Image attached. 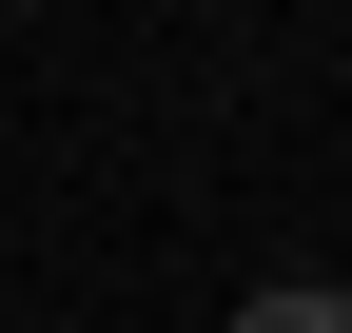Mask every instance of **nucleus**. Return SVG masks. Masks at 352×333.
Segmentation results:
<instances>
[{"instance_id":"f257e3e1","label":"nucleus","mask_w":352,"mask_h":333,"mask_svg":"<svg viewBox=\"0 0 352 333\" xmlns=\"http://www.w3.org/2000/svg\"><path fill=\"white\" fill-rule=\"evenodd\" d=\"M235 333H352V275H254Z\"/></svg>"},{"instance_id":"f03ea898","label":"nucleus","mask_w":352,"mask_h":333,"mask_svg":"<svg viewBox=\"0 0 352 333\" xmlns=\"http://www.w3.org/2000/svg\"><path fill=\"white\" fill-rule=\"evenodd\" d=\"M0 20H20V0H0Z\"/></svg>"},{"instance_id":"7ed1b4c3","label":"nucleus","mask_w":352,"mask_h":333,"mask_svg":"<svg viewBox=\"0 0 352 333\" xmlns=\"http://www.w3.org/2000/svg\"><path fill=\"white\" fill-rule=\"evenodd\" d=\"M20 20H39V0H20Z\"/></svg>"}]
</instances>
